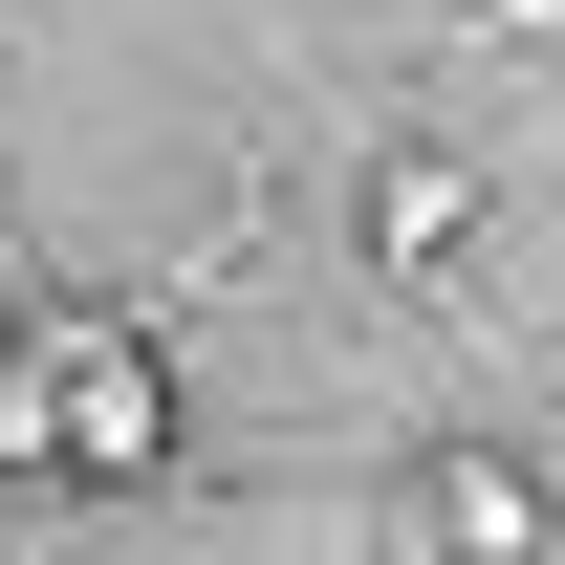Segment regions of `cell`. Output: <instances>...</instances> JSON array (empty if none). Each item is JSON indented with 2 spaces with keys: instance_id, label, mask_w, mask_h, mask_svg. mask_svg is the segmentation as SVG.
Instances as JSON below:
<instances>
[{
  "instance_id": "2",
  "label": "cell",
  "mask_w": 565,
  "mask_h": 565,
  "mask_svg": "<svg viewBox=\"0 0 565 565\" xmlns=\"http://www.w3.org/2000/svg\"><path fill=\"white\" fill-rule=\"evenodd\" d=\"M544 544H565V479L522 435H435L414 479L370 500V565H544Z\"/></svg>"
},
{
  "instance_id": "1",
  "label": "cell",
  "mask_w": 565,
  "mask_h": 565,
  "mask_svg": "<svg viewBox=\"0 0 565 565\" xmlns=\"http://www.w3.org/2000/svg\"><path fill=\"white\" fill-rule=\"evenodd\" d=\"M174 457V370L131 327H44L0 370V479H152Z\"/></svg>"
},
{
  "instance_id": "3",
  "label": "cell",
  "mask_w": 565,
  "mask_h": 565,
  "mask_svg": "<svg viewBox=\"0 0 565 565\" xmlns=\"http://www.w3.org/2000/svg\"><path fill=\"white\" fill-rule=\"evenodd\" d=\"M457 239H479V152H392V174H370V262H392V282H435V262H457Z\"/></svg>"
}]
</instances>
